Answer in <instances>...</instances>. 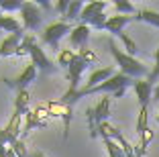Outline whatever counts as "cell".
<instances>
[{"label":"cell","mask_w":159,"mask_h":157,"mask_svg":"<svg viewBox=\"0 0 159 157\" xmlns=\"http://www.w3.org/2000/svg\"><path fill=\"white\" fill-rule=\"evenodd\" d=\"M53 8H55L57 12L61 14V19H63V16H66V12H67V8H70V0H59Z\"/></svg>","instance_id":"f546056e"},{"label":"cell","mask_w":159,"mask_h":157,"mask_svg":"<svg viewBox=\"0 0 159 157\" xmlns=\"http://www.w3.org/2000/svg\"><path fill=\"white\" fill-rule=\"evenodd\" d=\"M118 39H120L122 41V45H125V49H126V53H129V55L131 57H135L137 53H139V47H137V43L133 41L131 37H129V35H126V33H120V35H118Z\"/></svg>","instance_id":"d4e9b609"},{"label":"cell","mask_w":159,"mask_h":157,"mask_svg":"<svg viewBox=\"0 0 159 157\" xmlns=\"http://www.w3.org/2000/svg\"><path fill=\"white\" fill-rule=\"evenodd\" d=\"M88 41H90V27H88V25H82V23L75 25L74 31L70 33L71 49H78V51L86 49V47H88Z\"/></svg>","instance_id":"8fae6325"},{"label":"cell","mask_w":159,"mask_h":157,"mask_svg":"<svg viewBox=\"0 0 159 157\" xmlns=\"http://www.w3.org/2000/svg\"><path fill=\"white\" fill-rule=\"evenodd\" d=\"M29 55L33 59V65L39 72H43V74H53L57 69V65H53V61L45 55V51L41 49V45H39L35 39L31 41V45H29Z\"/></svg>","instance_id":"9c48e42d"},{"label":"cell","mask_w":159,"mask_h":157,"mask_svg":"<svg viewBox=\"0 0 159 157\" xmlns=\"http://www.w3.org/2000/svg\"><path fill=\"white\" fill-rule=\"evenodd\" d=\"M10 149L14 151V155H16V157H29V155H31V153L27 151V147H25V141H23V139H16V141L10 145Z\"/></svg>","instance_id":"484cf974"},{"label":"cell","mask_w":159,"mask_h":157,"mask_svg":"<svg viewBox=\"0 0 159 157\" xmlns=\"http://www.w3.org/2000/svg\"><path fill=\"white\" fill-rule=\"evenodd\" d=\"M25 35H27V33H14V35H8V37L2 39V41H0V57L16 55V51H19Z\"/></svg>","instance_id":"7c38bea8"},{"label":"cell","mask_w":159,"mask_h":157,"mask_svg":"<svg viewBox=\"0 0 159 157\" xmlns=\"http://www.w3.org/2000/svg\"><path fill=\"white\" fill-rule=\"evenodd\" d=\"M0 31H6V33H10V35H14V33H25V29L14 16L0 14Z\"/></svg>","instance_id":"2e32d148"},{"label":"cell","mask_w":159,"mask_h":157,"mask_svg":"<svg viewBox=\"0 0 159 157\" xmlns=\"http://www.w3.org/2000/svg\"><path fill=\"white\" fill-rule=\"evenodd\" d=\"M116 74L114 72V67L112 65H108V67H100V69H96V72H92L90 74V78H88V82H86V86L82 90H92V88H96V86H100V84H104L106 80H110L112 76Z\"/></svg>","instance_id":"5bb4252c"},{"label":"cell","mask_w":159,"mask_h":157,"mask_svg":"<svg viewBox=\"0 0 159 157\" xmlns=\"http://www.w3.org/2000/svg\"><path fill=\"white\" fill-rule=\"evenodd\" d=\"M20 21H23V29L29 33H35L43 23V12L37 6V2H23L20 6Z\"/></svg>","instance_id":"5b68a950"},{"label":"cell","mask_w":159,"mask_h":157,"mask_svg":"<svg viewBox=\"0 0 159 157\" xmlns=\"http://www.w3.org/2000/svg\"><path fill=\"white\" fill-rule=\"evenodd\" d=\"M43 104H45L49 116L63 120V141H66L67 135H70V122H71V116H74V106H67V104H63L61 100H57V102H43Z\"/></svg>","instance_id":"8992f818"},{"label":"cell","mask_w":159,"mask_h":157,"mask_svg":"<svg viewBox=\"0 0 159 157\" xmlns=\"http://www.w3.org/2000/svg\"><path fill=\"white\" fill-rule=\"evenodd\" d=\"M29 102H31V94H29V90H20V92H16V98H14V110L27 114V112L31 110V108H29Z\"/></svg>","instance_id":"ffe728a7"},{"label":"cell","mask_w":159,"mask_h":157,"mask_svg":"<svg viewBox=\"0 0 159 157\" xmlns=\"http://www.w3.org/2000/svg\"><path fill=\"white\" fill-rule=\"evenodd\" d=\"M84 6H86V4L82 2V0H71V2H70V8H67L66 16H63L61 21H66V23H74V21H80Z\"/></svg>","instance_id":"d6986e66"},{"label":"cell","mask_w":159,"mask_h":157,"mask_svg":"<svg viewBox=\"0 0 159 157\" xmlns=\"http://www.w3.org/2000/svg\"><path fill=\"white\" fill-rule=\"evenodd\" d=\"M75 57H78V51H74V49H61L59 53H57V67L70 69V65L75 61Z\"/></svg>","instance_id":"44dd1931"},{"label":"cell","mask_w":159,"mask_h":157,"mask_svg":"<svg viewBox=\"0 0 159 157\" xmlns=\"http://www.w3.org/2000/svg\"><path fill=\"white\" fill-rule=\"evenodd\" d=\"M49 118H51V116H49V112H47L45 104H41V106L33 108V110H29L27 114H25V125H23L20 139H23L25 135H29L33 129H41V127H45Z\"/></svg>","instance_id":"52a82bcc"},{"label":"cell","mask_w":159,"mask_h":157,"mask_svg":"<svg viewBox=\"0 0 159 157\" xmlns=\"http://www.w3.org/2000/svg\"><path fill=\"white\" fill-rule=\"evenodd\" d=\"M135 21H139V23H147V25H153V27L159 29V12H155V10H149V8L137 10Z\"/></svg>","instance_id":"ac0fdd59"},{"label":"cell","mask_w":159,"mask_h":157,"mask_svg":"<svg viewBox=\"0 0 159 157\" xmlns=\"http://www.w3.org/2000/svg\"><path fill=\"white\" fill-rule=\"evenodd\" d=\"M114 8H116V14H125V16H133V14H137L135 4L126 2V0H116V2H114Z\"/></svg>","instance_id":"603a6c76"},{"label":"cell","mask_w":159,"mask_h":157,"mask_svg":"<svg viewBox=\"0 0 159 157\" xmlns=\"http://www.w3.org/2000/svg\"><path fill=\"white\" fill-rule=\"evenodd\" d=\"M29 157H47V155H45L43 151H33V153H31Z\"/></svg>","instance_id":"d6a6232c"},{"label":"cell","mask_w":159,"mask_h":157,"mask_svg":"<svg viewBox=\"0 0 159 157\" xmlns=\"http://www.w3.org/2000/svg\"><path fill=\"white\" fill-rule=\"evenodd\" d=\"M129 157H139V155H137V153H133V155H129Z\"/></svg>","instance_id":"e575fe53"},{"label":"cell","mask_w":159,"mask_h":157,"mask_svg":"<svg viewBox=\"0 0 159 157\" xmlns=\"http://www.w3.org/2000/svg\"><path fill=\"white\" fill-rule=\"evenodd\" d=\"M131 21H135V16H125V14H114V16H108L106 25H104V31L112 33L114 37H118L120 33H125V27Z\"/></svg>","instance_id":"9a60e30c"},{"label":"cell","mask_w":159,"mask_h":157,"mask_svg":"<svg viewBox=\"0 0 159 157\" xmlns=\"http://www.w3.org/2000/svg\"><path fill=\"white\" fill-rule=\"evenodd\" d=\"M108 8V2L104 0H94V2H88L82 10V16H80V23L88 25V27L94 29H104L108 16L104 14V10Z\"/></svg>","instance_id":"3957f363"},{"label":"cell","mask_w":159,"mask_h":157,"mask_svg":"<svg viewBox=\"0 0 159 157\" xmlns=\"http://www.w3.org/2000/svg\"><path fill=\"white\" fill-rule=\"evenodd\" d=\"M23 2L16 0V2H0V12H12V10H20Z\"/></svg>","instance_id":"83f0119b"},{"label":"cell","mask_w":159,"mask_h":157,"mask_svg":"<svg viewBox=\"0 0 159 157\" xmlns=\"http://www.w3.org/2000/svg\"><path fill=\"white\" fill-rule=\"evenodd\" d=\"M157 122H159V114H157Z\"/></svg>","instance_id":"d590c367"},{"label":"cell","mask_w":159,"mask_h":157,"mask_svg":"<svg viewBox=\"0 0 159 157\" xmlns=\"http://www.w3.org/2000/svg\"><path fill=\"white\" fill-rule=\"evenodd\" d=\"M78 55L82 57V59H86L90 65H92L94 61H98V55H96L92 49H88V47H86V49H82V51H78Z\"/></svg>","instance_id":"f1b7e54d"},{"label":"cell","mask_w":159,"mask_h":157,"mask_svg":"<svg viewBox=\"0 0 159 157\" xmlns=\"http://www.w3.org/2000/svg\"><path fill=\"white\" fill-rule=\"evenodd\" d=\"M20 118H25L23 112H12V116H10L8 125L6 127H0V145H6V147H10V145L16 141V139H20L19 135L23 133L20 131Z\"/></svg>","instance_id":"ba28073f"},{"label":"cell","mask_w":159,"mask_h":157,"mask_svg":"<svg viewBox=\"0 0 159 157\" xmlns=\"http://www.w3.org/2000/svg\"><path fill=\"white\" fill-rule=\"evenodd\" d=\"M37 6H41V8H45V10H49V8H51V4H49V2H45V0H39V2H37Z\"/></svg>","instance_id":"1f68e13d"},{"label":"cell","mask_w":159,"mask_h":157,"mask_svg":"<svg viewBox=\"0 0 159 157\" xmlns=\"http://www.w3.org/2000/svg\"><path fill=\"white\" fill-rule=\"evenodd\" d=\"M153 100L159 102V86H155V90H153Z\"/></svg>","instance_id":"836d02e7"},{"label":"cell","mask_w":159,"mask_h":157,"mask_svg":"<svg viewBox=\"0 0 159 157\" xmlns=\"http://www.w3.org/2000/svg\"><path fill=\"white\" fill-rule=\"evenodd\" d=\"M37 72L39 69L33 65V61L27 65V67L20 72V76H16L14 80H10V78H4L2 82L8 86V88H12V90H16V92H20V90H27V86L31 82H35V78H37Z\"/></svg>","instance_id":"30bf717a"},{"label":"cell","mask_w":159,"mask_h":157,"mask_svg":"<svg viewBox=\"0 0 159 157\" xmlns=\"http://www.w3.org/2000/svg\"><path fill=\"white\" fill-rule=\"evenodd\" d=\"M71 31H74L71 23H66V21H55V23L47 25V27L43 29L41 39H43V43H45V45L57 49V47H59V41L66 37L67 33H71Z\"/></svg>","instance_id":"277c9868"},{"label":"cell","mask_w":159,"mask_h":157,"mask_svg":"<svg viewBox=\"0 0 159 157\" xmlns=\"http://www.w3.org/2000/svg\"><path fill=\"white\" fill-rule=\"evenodd\" d=\"M104 147H106V151H108V157H126V153L122 151V147L116 141H112V139H106V141H104Z\"/></svg>","instance_id":"cb8c5ba5"},{"label":"cell","mask_w":159,"mask_h":157,"mask_svg":"<svg viewBox=\"0 0 159 157\" xmlns=\"http://www.w3.org/2000/svg\"><path fill=\"white\" fill-rule=\"evenodd\" d=\"M157 78H159V47L155 49V65H153V69H151V74H149V78H147V82L155 84V82H157Z\"/></svg>","instance_id":"4316f807"},{"label":"cell","mask_w":159,"mask_h":157,"mask_svg":"<svg viewBox=\"0 0 159 157\" xmlns=\"http://www.w3.org/2000/svg\"><path fill=\"white\" fill-rule=\"evenodd\" d=\"M108 49H110L114 61H116L118 67H120V74L129 76V78H133V80H143L145 76L149 78L151 72L147 69V65H143L137 57H131L126 51H120L116 45H114V41H108Z\"/></svg>","instance_id":"6da1fadb"},{"label":"cell","mask_w":159,"mask_h":157,"mask_svg":"<svg viewBox=\"0 0 159 157\" xmlns=\"http://www.w3.org/2000/svg\"><path fill=\"white\" fill-rule=\"evenodd\" d=\"M112 116V96H102L98 100V104L86 110V118H88V127H90V137L96 139V129L100 122H106Z\"/></svg>","instance_id":"7a4b0ae2"},{"label":"cell","mask_w":159,"mask_h":157,"mask_svg":"<svg viewBox=\"0 0 159 157\" xmlns=\"http://www.w3.org/2000/svg\"><path fill=\"white\" fill-rule=\"evenodd\" d=\"M96 135H98V137H102L104 141H106V139H112V141H116L118 137H120V129H116V127L114 125H110V122H100L98 125V129H96Z\"/></svg>","instance_id":"e0dca14e"},{"label":"cell","mask_w":159,"mask_h":157,"mask_svg":"<svg viewBox=\"0 0 159 157\" xmlns=\"http://www.w3.org/2000/svg\"><path fill=\"white\" fill-rule=\"evenodd\" d=\"M147 129H149V112H147V108H141L139 116H137L135 131H137V135H143Z\"/></svg>","instance_id":"7402d4cb"},{"label":"cell","mask_w":159,"mask_h":157,"mask_svg":"<svg viewBox=\"0 0 159 157\" xmlns=\"http://www.w3.org/2000/svg\"><path fill=\"white\" fill-rule=\"evenodd\" d=\"M133 90H135L137 94V100H139L141 108H147L149 106V102L153 100V84L147 82V80H135V84H133Z\"/></svg>","instance_id":"4fadbf2b"},{"label":"cell","mask_w":159,"mask_h":157,"mask_svg":"<svg viewBox=\"0 0 159 157\" xmlns=\"http://www.w3.org/2000/svg\"><path fill=\"white\" fill-rule=\"evenodd\" d=\"M0 157H16L14 155V151L10 147H6V145H0Z\"/></svg>","instance_id":"4dcf8cb0"}]
</instances>
